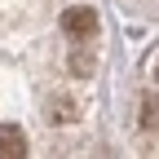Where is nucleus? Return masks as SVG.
I'll return each mask as SVG.
<instances>
[{
	"label": "nucleus",
	"instance_id": "3",
	"mask_svg": "<svg viewBox=\"0 0 159 159\" xmlns=\"http://www.w3.org/2000/svg\"><path fill=\"white\" fill-rule=\"evenodd\" d=\"M49 111H53V119H57V124H71V119L80 115V106H75V97H66V93H57L53 102H49Z\"/></svg>",
	"mask_w": 159,
	"mask_h": 159
},
{
	"label": "nucleus",
	"instance_id": "1",
	"mask_svg": "<svg viewBox=\"0 0 159 159\" xmlns=\"http://www.w3.org/2000/svg\"><path fill=\"white\" fill-rule=\"evenodd\" d=\"M62 31L75 35V40L93 35V31H97V9H89V5H71V9L62 13Z\"/></svg>",
	"mask_w": 159,
	"mask_h": 159
},
{
	"label": "nucleus",
	"instance_id": "5",
	"mask_svg": "<svg viewBox=\"0 0 159 159\" xmlns=\"http://www.w3.org/2000/svg\"><path fill=\"white\" fill-rule=\"evenodd\" d=\"M155 80H159V62H155Z\"/></svg>",
	"mask_w": 159,
	"mask_h": 159
},
{
	"label": "nucleus",
	"instance_id": "2",
	"mask_svg": "<svg viewBox=\"0 0 159 159\" xmlns=\"http://www.w3.org/2000/svg\"><path fill=\"white\" fill-rule=\"evenodd\" d=\"M27 155V133L18 124H0V159H22Z\"/></svg>",
	"mask_w": 159,
	"mask_h": 159
},
{
	"label": "nucleus",
	"instance_id": "4",
	"mask_svg": "<svg viewBox=\"0 0 159 159\" xmlns=\"http://www.w3.org/2000/svg\"><path fill=\"white\" fill-rule=\"evenodd\" d=\"M93 66H97V57H93L89 49H75V53H71V71H75L80 80H84V75H93Z\"/></svg>",
	"mask_w": 159,
	"mask_h": 159
}]
</instances>
